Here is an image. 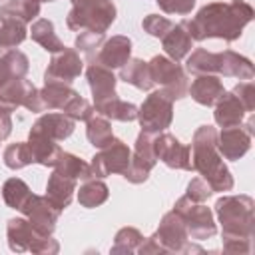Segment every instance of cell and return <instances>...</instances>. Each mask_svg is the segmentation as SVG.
<instances>
[{"label":"cell","instance_id":"obj_1","mask_svg":"<svg viewBox=\"0 0 255 255\" xmlns=\"http://www.w3.org/2000/svg\"><path fill=\"white\" fill-rule=\"evenodd\" d=\"M253 6L247 0L209 2L199 8L193 18L181 20V24L189 32L193 42H203L207 38L235 42L241 38L243 28L253 20Z\"/></svg>","mask_w":255,"mask_h":255},{"label":"cell","instance_id":"obj_2","mask_svg":"<svg viewBox=\"0 0 255 255\" xmlns=\"http://www.w3.org/2000/svg\"><path fill=\"white\" fill-rule=\"evenodd\" d=\"M191 167L219 193L233 189V175L217 151V128L199 126L191 139Z\"/></svg>","mask_w":255,"mask_h":255},{"label":"cell","instance_id":"obj_3","mask_svg":"<svg viewBox=\"0 0 255 255\" xmlns=\"http://www.w3.org/2000/svg\"><path fill=\"white\" fill-rule=\"evenodd\" d=\"M185 58H187L185 68L193 76L215 74V76H225V78H237L241 82L253 80L255 76V68L251 60L233 50L209 52L207 48H195Z\"/></svg>","mask_w":255,"mask_h":255},{"label":"cell","instance_id":"obj_4","mask_svg":"<svg viewBox=\"0 0 255 255\" xmlns=\"http://www.w3.org/2000/svg\"><path fill=\"white\" fill-rule=\"evenodd\" d=\"M253 199L249 195H223L215 203L221 237L253 239Z\"/></svg>","mask_w":255,"mask_h":255},{"label":"cell","instance_id":"obj_5","mask_svg":"<svg viewBox=\"0 0 255 255\" xmlns=\"http://www.w3.org/2000/svg\"><path fill=\"white\" fill-rule=\"evenodd\" d=\"M116 4L112 0H88L74 4L66 16V26L74 32H98L106 34L116 22Z\"/></svg>","mask_w":255,"mask_h":255},{"label":"cell","instance_id":"obj_6","mask_svg":"<svg viewBox=\"0 0 255 255\" xmlns=\"http://www.w3.org/2000/svg\"><path fill=\"white\" fill-rule=\"evenodd\" d=\"M44 112L58 110L76 122H88L94 116V106L82 98L70 84H44L38 90Z\"/></svg>","mask_w":255,"mask_h":255},{"label":"cell","instance_id":"obj_7","mask_svg":"<svg viewBox=\"0 0 255 255\" xmlns=\"http://www.w3.org/2000/svg\"><path fill=\"white\" fill-rule=\"evenodd\" d=\"M8 247L16 253L32 251V253H58L60 243L52 235H42L34 229V225L26 217H12L6 223Z\"/></svg>","mask_w":255,"mask_h":255},{"label":"cell","instance_id":"obj_8","mask_svg":"<svg viewBox=\"0 0 255 255\" xmlns=\"http://www.w3.org/2000/svg\"><path fill=\"white\" fill-rule=\"evenodd\" d=\"M173 211L181 217L189 239L193 241H205L211 239L217 233V225L213 219V211L205 205V201H193L187 195H181L175 205Z\"/></svg>","mask_w":255,"mask_h":255},{"label":"cell","instance_id":"obj_9","mask_svg":"<svg viewBox=\"0 0 255 255\" xmlns=\"http://www.w3.org/2000/svg\"><path fill=\"white\" fill-rule=\"evenodd\" d=\"M147 64H149L153 84H159V90L167 98H171L175 102V100H181L187 96V88H189L187 74L175 60L157 54Z\"/></svg>","mask_w":255,"mask_h":255},{"label":"cell","instance_id":"obj_10","mask_svg":"<svg viewBox=\"0 0 255 255\" xmlns=\"http://www.w3.org/2000/svg\"><path fill=\"white\" fill-rule=\"evenodd\" d=\"M141 131L159 133L165 131L173 122V100L167 98L161 90L151 92L143 104L137 108V118Z\"/></svg>","mask_w":255,"mask_h":255},{"label":"cell","instance_id":"obj_11","mask_svg":"<svg viewBox=\"0 0 255 255\" xmlns=\"http://www.w3.org/2000/svg\"><path fill=\"white\" fill-rule=\"evenodd\" d=\"M129 161H131V149L128 147L126 141L114 137L108 145L100 147V151L94 153L90 167H92L94 177L104 179L112 173H124Z\"/></svg>","mask_w":255,"mask_h":255},{"label":"cell","instance_id":"obj_12","mask_svg":"<svg viewBox=\"0 0 255 255\" xmlns=\"http://www.w3.org/2000/svg\"><path fill=\"white\" fill-rule=\"evenodd\" d=\"M153 137L155 133L149 131H139L135 137V147L131 151V161L126 167V171L122 173L126 181L129 183H143L149 177V171L155 167L157 157L153 151Z\"/></svg>","mask_w":255,"mask_h":255},{"label":"cell","instance_id":"obj_13","mask_svg":"<svg viewBox=\"0 0 255 255\" xmlns=\"http://www.w3.org/2000/svg\"><path fill=\"white\" fill-rule=\"evenodd\" d=\"M151 237L157 243L159 253H185L187 245H189L187 229H185L181 217L173 209L161 217L159 227Z\"/></svg>","mask_w":255,"mask_h":255},{"label":"cell","instance_id":"obj_14","mask_svg":"<svg viewBox=\"0 0 255 255\" xmlns=\"http://www.w3.org/2000/svg\"><path fill=\"white\" fill-rule=\"evenodd\" d=\"M153 151L157 161L165 163L169 169L191 171V149L187 143H181L173 133L159 131L153 137Z\"/></svg>","mask_w":255,"mask_h":255},{"label":"cell","instance_id":"obj_15","mask_svg":"<svg viewBox=\"0 0 255 255\" xmlns=\"http://www.w3.org/2000/svg\"><path fill=\"white\" fill-rule=\"evenodd\" d=\"M251 137H253V122L237 124L223 128L217 131V151L223 159L237 161L251 149Z\"/></svg>","mask_w":255,"mask_h":255},{"label":"cell","instance_id":"obj_16","mask_svg":"<svg viewBox=\"0 0 255 255\" xmlns=\"http://www.w3.org/2000/svg\"><path fill=\"white\" fill-rule=\"evenodd\" d=\"M84 62L74 48H64L52 54V60L44 72V84H72L80 78Z\"/></svg>","mask_w":255,"mask_h":255},{"label":"cell","instance_id":"obj_17","mask_svg":"<svg viewBox=\"0 0 255 255\" xmlns=\"http://www.w3.org/2000/svg\"><path fill=\"white\" fill-rule=\"evenodd\" d=\"M24 217L34 225L36 231H40L42 235H52L60 217V209H56L46 195H36L32 193V197L28 199V203L22 207Z\"/></svg>","mask_w":255,"mask_h":255},{"label":"cell","instance_id":"obj_18","mask_svg":"<svg viewBox=\"0 0 255 255\" xmlns=\"http://www.w3.org/2000/svg\"><path fill=\"white\" fill-rule=\"evenodd\" d=\"M74 128H76V120H72L70 116L62 112H46L32 124L28 135H42L54 141H64L74 133Z\"/></svg>","mask_w":255,"mask_h":255},{"label":"cell","instance_id":"obj_19","mask_svg":"<svg viewBox=\"0 0 255 255\" xmlns=\"http://www.w3.org/2000/svg\"><path fill=\"white\" fill-rule=\"evenodd\" d=\"M129 58H131V40L128 36L118 34V36L106 38V42L102 44L96 56V62L92 64H102L110 70H116V68H122Z\"/></svg>","mask_w":255,"mask_h":255},{"label":"cell","instance_id":"obj_20","mask_svg":"<svg viewBox=\"0 0 255 255\" xmlns=\"http://www.w3.org/2000/svg\"><path fill=\"white\" fill-rule=\"evenodd\" d=\"M223 92H225L223 82L215 74H199L187 88V94L193 98V102H197L199 106H205V108L215 106V102L223 96Z\"/></svg>","mask_w":255,"mask_h":255},{"label":"cell","instance_id":"obj_21","mask_svg":"<svg viewBox=\"0 0 255 255\" xmlns=\"http://www.w3.org/2000/svg\"><path fill=\"white\" fill-rule=\"evenodd\" d=\"M34 84L26 78H12L6 84L0 86V110L14 112L18 108H24L28 96L34 92Z\"/></svg>","mask_w":255,"mask_h":255},{"label":"cell","instance_id":"obj_22","mask_svg":"<svg viewBox=\"0 0 255 255\" xmlns=\"http://www.w3.org/2000/svg\"><path fill=\"white\" fill-rule=\"evenodd\" d=\"M86 78H88V86L92 90L94 102L106 100L116 96V84L118 78L114 76V72L102 64H90L86 70Z\"/></svg>","mask_w":255,"mask_h":255},{"label":"cell","instance_id":"obj_23","mask_svg":"<svg viewBox=\"0 0 255 255\" xmlns=\"http://www.w3.org/2000/svg\"><path fill=\"white\" fill-rule=\"evenodd\" d=\"M245 114L247 112H245V106L241 104V100L233 92H223V96L215 102L213 120L219 128H229V126L241 124Z\"/></svg>","mask_w":255,"mask_h":255},{"label":"cell","instance_id":"obj_24","mask_svg":"<svg viewBox=\"0 0 255 255\" xmlns=\"http://www.w3.org/2000/svg\"><path fill=\"white\" fill-rule=\"evenodd\" d=\"M76 183H78L76 179L66 177V175L58 173V171H52V175L48 177V183H46L48 201L56 209L64 211L72 203V197H74V191H76Z\"/></svg>","mask_w":255,"mask_h":255},{"label":"cell","instance_id":"obj_25","mask_svg":"<svg viewBox=\"0 0 255 255\" xmlns=\"http://www.w3.org/2000/svg\"><path fill=\"white\" fill-rule=\"evenodd\" d=\"M161 46H163L167 58L179 62V60H183V58L191 52V48H193V38L189 36V32H187V30L183 28V24L179 22V24H173V26L163 34Z\"/></svg>","mask_w":255,"mask_h":255},{"label":"cell","instance_id":"obj_26","mask_svg":"<svg viewBox=\"0 0 255 255\" xmlns=\"http://www.w3.org/2000/svg\"><path fill=\"white\" fill-rule=\"evenodd\" d=\"M94 112L116 122H133L137 118V106L122 100L118 94L100 102H94Z\"/></svg>","mask_w":255,"mask_h":255},{"label":"cell","instance_id":"obj_27","mask_svg":"<svg viewBox=\"0 0 255 255\" xmlns=\"http://www.w3.org/2000/svg\"><path fill=\"white\" fill-rule=\"evenodd\" d=\"M120 80H124L126 84L141 90V92H149L155 84L151 80V72H149V64L141 58H129L122 68H120Z\"/></svg>","mask_w":255,"mask_h":255},{"label":"cell","instance_id":"obj_28","mask_svg":"<svg viewBox=\"0 0 255 255\" xmlns=\"http://www.w3.org/2000/svg\"><path fill=\"white\" fill-rule=\"evenodd\" d=\"M30 70V60L24 52L10 48L0 52V86L12 78H26Z\"/></svg>","mask_w":255,"mask_h":255},{"label":"cell","instance_id":"obj_29","mask_svg":"<svg viewBox=\"0 0 255 255\" xmlns=\"http://www.w3.org/2000/svg\"><path fill=\"white\" fill-rule=\"evenodd\" d=\"M28 32H30L32 40H34L36 44H40V46H42L46 52H50V54H56V52H60V50L66 48L64 42L58 38L52 20H48V18H38V20H34Z\"/></svg>","mask_w":255,"mask_h":255},{"label":"cell","instance_id":"obj_30","mask_svg":"<svg viewBox=\"0 0 255 255\" xmlns=\"http://www.w3.org/2000/svg\"><path fill=\"white\" fill-rule=\"evenodd\" d=\"M54 171H58V173H62V175H66V177H72V179H80V181H86V179H90V177H94V173H92V167H90V163L88 161H84L82 157H78V155H74V153H70V151H60V155H58V161H56V165H54Z\"/></svg>","mask_w":255,"mask_h":255},{"label":"cell","instance_id":"obj_31","mask_svg":"<svg viewBox=\"0 0 255 255\" xmlns=\"http://www.w3.org/2000/svg\"><path fill=\"white\" fill-rule=\"evenodd\" d=\"M28 145L32 149L34 163H40L44 167H54L62 151V147L54 139H48L42 135H28Z\"/></svg>","mask_w":255,"mask_h":255},{"label":"cell","instance_id":"obj_32","mask_svg":"<svg viewBox=\"0 0 255 255\" xmlns=\"http://www.w3.org/2000/svg\"><path fill=\"white\" fill-rule=\"evenodd\" d=\"M28 36V28L24 22L0 14V50H10L20 46Z\"/></svg>","mask_w":255,"mask_h":255},{"label":"cell","instance_id":"obj_33","mask_svg":"<svg viewBox=\"0 0 255 255\" xmlns=\"http://www.w3.org/2000/svg\"><path fill=\"white\" fill-rule=\"evenodd\" d=\"M110 197V189L108 185L100 179V177H90L86 179L82 185H80V191H78V201L82 207H98L102 203H106Z\"/></svg>","mask_w":255,"mask_h":255},{"label":"cell","instance_id":"obj_34","mask_svg":"<svg viewBox=\"0 0 255 255\" xmlns=\"http://www.w3.org/2000/svg\"><path fill=\"white\" fill-rule=\"evenodd\" d=\"M32 197V189L28 187V183L20 177H10L4 181L2 185V199L8 207L22 211V207L28 203V199Z\"/></svg>","mask_w":255,"mask_h":255},{"label":"cell","instance_id":"obj_35","mask_svg":"<svg viewBox=\"0 0 255 255\" xmlns=\"http://www.w3.org/2000/svg\"><path fill=\"white\" fill-rule=\"evenodd\" d=\"M86 137L94 147H104L114 139V131H112V124L108 118L96 114L86 122Z\"/></svg>","mask_w":255,"mask_h":255},{"label":"cell","instance_id":"obj_36","mask_svg":"<svg viewBox=\"0 0 255 255\" xmlns=\"http://www.w3.org/2000/svg\"><path fill=\"white\" fill-rule=\"evenodd\" d=\"M0 14L12 16V18L28 24V22H32V20L38 18V14H40V2H36V0H6L0 6Z\"/></svg>","mask_w":255,"mask_h":255},{"label":"cell","instance_id":"obj_37","mask_svg":"<svg viewBox=\"0 0 255 255\" xmlns=\"http://www.w3.org/2000/svg\"><path fill=\"white\" fill-rule=\"evenodd\" d=\"M4 165L8 169H22L30 163H34V157H32V149L28 145V141H16V143H10L6 149H4Z\"/></svg>","mask_w":255,"mask_h":255},{"label":"cell","instance_id":"obj_38","mask_svg":"<svg viewBox=\"0 0 255 255\" xmlns=\"http://www.w3.org/2000/svg\"><path fill=\"white\" fill-rule=\"evenodd\" d=\"M143 235L139 229L135 227H122L116 237H114V245H112V253H135L137 247L141 245Z\"/></svg>","mask_w":255,"mask_h":255},{"label":"cell","instance_id":"obj_39","mask_svg":"<svg viewBox=\"0 0 255 255\" xmlns=\"http://www.w3.org/2000/svg\"><path fill=\"white\" fill-rule=\"evenodd\" d=\"M106 42V34H98V32H80L78 36H76V42H74V46L88 58V62L92 64V62H96V56H98V52H100V48H102V44Z\"/></svg>","mask_w":255,"mask_h":255},{"label":"cell","instance_id":"obj_40","mask_svg":"<svg viewBox=\"0 0 255 255\" xmlns=\"http://www.w3.org/2000/svg\"><path fill=\"white\" fill-rule=\"evenodd\" d=\"M173 26V22L169 20V18H165V16H159V14H147V16H143V20H141V28H143V32H147L149 36H153V38H163V34L169 30Z\"/></svg>","mask_w":255,"mask_h":255},{"label":"cell","instance_id":"obj_41","mask_svg":"<svg viewBox=\"0 0 255 255\" xmlns=\"http://www.w3.org/2000/svg\"><path fill=\"white\" fill-rule=\"evenodd\" d=\"M211 193H213V189L209 187V183L203 177H193L187 183V191H185V195L193 201H207L211 197Z\"/></svg>","mask_w":255,"mask_h":255},{"label":"cell","instance_id":"obj_42","mask_svg":"<svg viewBox=\"0 0 255 255\" xmlns=\"http://www.w3.org/2000/svg\"><path fill=\"white\" fill-rule=\"evenodd\" d=\"M155 2L165 14H175V16H187L195 6V0H155Z\"/></svg>","mask_w":255,"mask_h":255},{"label":"cell","instance_id":"obj_43","mask_svg":"<svg viewBox=\"0 0 255 255\" xmlns=\"http://www.w3.org/2000/svg\"><path fill=\"white\" fill-rule=\"evenodd\" d=\"M231 92L241 100V104L245 106V112H253L255 110V88H253V84L249 80L247 82H239Z\"/></svg>","mask_w":255,"mask_h":255},{"label":"cell","instance_id":"obj_44","mask_svg":"<svg viewBox=\"0 0 255 255\" xmlns=\"http://www.w3.org/2000/svg\"><path fill=\"white\" fill-rule=\"evenodd\" d=\"M223 251L229 253H251V239L245 237H221Z\"/></svg>","mask_w":255,"mask_h":255},{"label":"cell","instance_id":"obj_45","mask_svg":"<svg viewBox=\"0 0 255 255\" xmlns=\"http://www.w3.org/2000/svg\"><path fill=\"white\" fill-rule=\"evenodd\" d=\"M12 133V118L8 112L0 110V143Z\"/></svg>","mask_w":255,"mask_h":255},{"label":"cell","instance_id":"obj_46","mask_svg":"<svg viewBox=\"0 0 255 255\" xmlns=\"http://www.w3.org/2000/svg\"><path fill=\"white\" fill-rule=\"evenodd\" d=\"M80 2H88V0H72V4H80Z\"/></svg>","mask_w":255,"mask_h":255},{"label":"cell","instance_id":"obj_47","mask_svg":"<svg viewBox=\"0 0 255 255\" xmlns=\"http://www.w3.org/2000/svg\"><path fill=\"white\" fill-rule=\"evenodd\" d=\"M36 2H56V0H36Z\"/></svg>","mask_w":255,"mask_h":255},{"label":"cell","instance_id":"obj_48","mask_svg":"<svg viewBox=\"0 0 255 255\" xmlns=\"http://www.w3.org/2000/svg\"><path fill=\"white\" fill-rule=\"evenodd\" d=\"M0 2H2V0H0Z\"/></svg>","mask_w":255,"mask_h":255}]
</instances>
